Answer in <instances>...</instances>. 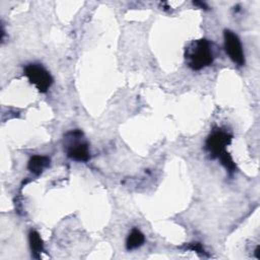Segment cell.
Listing matches in <instances>:
<instances>
[{"label": "cell", "instance_id": "cell-1", "mask_svg": "<svg viewBox=\"0 0 260 260\" xmlns=\"http://www.w3.org/2000/svg\"><path fill=\"white\" fill-rule=\"evenodd\" d=\"M186 64L192 70L198 71L212 64L214 60L211 44L205 39L191 42L185 50Z\"/></svg>", "mask_w": 260, "mask_h": 260}, {"label": "cell", "instance_id": "cell-2", "mask_svg": "<svg viewBox=\"0 0 260 260\" xmlns=\"http://www.w3.org/2000/svg\"><path fill=\"white\" fill-rule=\"evenodd\" d=\"M24 73L40 93H46L53 84L51 75L42 64L31 63L25 67Z\"/></svg>", "mask_w": 260, "mask_h": 260}, {"label": "cell", "instance_id": "cell-3", "mask_svg": "<svg viewBox=\"0 0 260 260\" xmlns=\"http://www.w3.org/2000/svg\"><path fill=\"white\" fill-rule=\"evenodd\" d=\"M69 142L66 146L67 157L77 162H88L91 158L89 144L86 141H80L83 137V132L73 130L66 134Z\"/></svg>", "mask_w": 260, "mask_h": 260}, {"label": "cell", "instance_id": "cell-4", "mask_svg": "<svg viewBox=\"0 0 260 260\" xmlns=\"http://www.w3.org/2000/svg\"><path fill=\"white\" fill-rule=\"evenodd\" d=\"M233 136L226 130L215 129L207 137L205 142V148L209 153L211 159H217L222 153L226 152V147L232 142Z\"/></svg>", "mask_w": 260, "mask_h": 260}, {"label": "cell", "instance_id": "cell-5", "mask_svg": "<svg viewBox=\"0 0 260 260\" xmlns=\"http://www.w3.org/2000/svg\"><path fill=\"white\" fill-rule=\"evenodd\" d=\"M224 40L225 50L229 57L239 66H243L245 64V54L238 36L232 31L226 30L224 32Z\"/></svg>", "mask_w": 260, "mask_h": 260}, {"label": "cell", "instance_id": "cell-6", "mask_svg": "<svg viewBox=\"0 0 260 260\" xmlns=\"http://www.w3.org/2000/svg\"><path fill=\"white\" fill-rule=\"evenodd\" d=\"M50 158L47 156L36 155L32 157L28 163V169L35 175H40L45 169L50 166Z\"/></svg>", "mask_w": 260, "mask_h": 260}, {"label": "cell", "instance_id": "cell-7", "mask_svg": "<svg viewBox=\"0 0 260 260\" xmlns=\"http://www.w3.org/2000/svg\"><path fill=\"white\" fill-rule=\"evenodd\" d=\"M144 241H145V238H144V235L141 233V231L134 228V229H132V231L130 232V234L127 237L126 249L129 251L137 249L138 247L143 245Z\"/></svg>", "mask_w": 260, "mask_h": 260}, {"label": "cell", "instance_id": "cell-8", "mask_svg": "<svg viewBox=\"0 0 260 260\" xmlns=\"http://www.w3.org/2000/svg\"><path fill=\"white\" fill-rule=\"evenodd\" d=\"M29 241L32 252L34 253V257L39 258L40 254L44 251V244L40 234L36 231H31L29 234Z\"/></svg>", "mask_w": 260, "mask_h": 260}, {"label": "cell", "instance_id": "cell-9", "mask_svg": "<svg viewBox=\"0 0 260 260\" xmlns=\"http://www.w3.org/2000/svg\"><path fill=\"white\" fill-rule=\"evenodd\" d=\"M217 159L220 161L221 165H222L231 174L236 171V164H235V162L233 161L231 155H230L227 151H226L225 153H222Z\"/></svg>", "mask_w": 260, "mask_h": 260}, {"label": "cell", "instance_id": "cell-10", "mask_svg": "<svg viewBox=\"0 0 260 260\" xmlns=\"http://www.w3.org/2000/svg\"><path fill=\"white\" fill-rule=\"evenodd\" d=\"M186 249L188 250H192L196 253H199V254H205V251L203 249V247L201 246L200 243H190L186 246Z\"/></svg>", "mask_w": 260, "mask_h": 260}, {"label": "cell", "instance_id": "cell-11", "mask_svg": "<svg viewBox=\"0 0 260 260\" xmlns=\"http://www.w3.org/2000/svg\"><path fill=\"white\" fill-rule=\"evenodd\" d=\"M193 5L196 6V7H199V8L202 9V10H207V9H208L207 6H206L204 3H201V2H194Z\"/></svg>", "mask_w": 260, "mask_h": 260}, {"label": "cell", "instance_id": "cell-12", "mask_svg": "<svg viewBox=\"0 0 260 260\" xmlns=\"http://www.w3.org/2000/svg\"><path fill=\"white\" fill-rule=\"evenodd\" d=\"M259 249H260V247H259V246H257V248H256V250H255V254H256V258H257V259H260V254H259Z\"/></svg>", "mask_w": 260, "mask_h": 260}]
</instances>
